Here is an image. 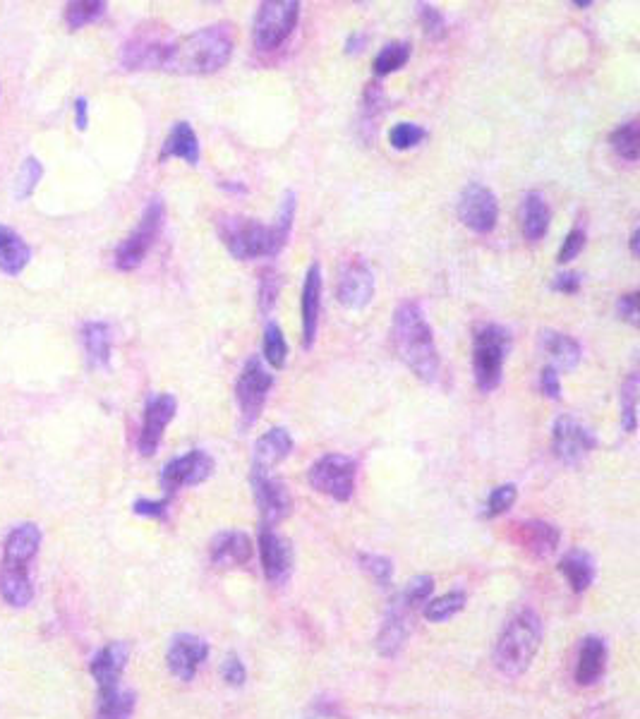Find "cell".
Wrapping results in <instances>:
<instances>
[{
  "instance_id": "cell-1",
  "label": "cell",
  "mask_w": 640,
  "mask_h": 719,
  "mask_svg": "<svg viewBox=\"0 0 640 719\" xmlns=\"http://www.w3.org/2000/svg\"><path fill=\"white\" fill-rule=\"evenodd\" d=\"M235 34L228 22H216L168 44L161 70L173 75H214L233 58Z\"/></svg>"
},
{
  "instance_id": "cell-2",
  "label": "cell",
  "mask_w": 640,
  "mask_h": 719,
  "mask_svg": "<svg viewBox=\"0 0 640 719\" xmlns=\"http://www.w3.org/2000/svg\"><path fill=\"white\" fill-rule=\"evenodd\" d=\"M394 346L408 370L422 382L432 384L439 377V350L434 343L432 326L422 312L420 302L406 300L394 312Z\"/></svg>"
},
{
  "instance_id": "cell-3",
  "label": "cell",
  "mask_w": 640,
  "mask_h": 719,
  "mask_svg": "<svg viewBox=\"0 0 640 719\" xmlns=\"http://www.w3.org/2000/svg\"><path fill=\"white\" fill-rule=\"evenodd\" d=\"M542 643V619L533 609L518 612L494 645V664L504 676L518 679L530 669Z\"/></svg>"
},
{
  "instance_id": "cell-4",
  "label": "cell",
  "mask_w": 640,
  "mask_h": 719,
  "mask_svg": "<svg viewBox=\"0 0 640 719\" xmlns=\"http://www.w3.org/2000/svg\"><path fill=\"white\" fill-rule=\"evenodd\" d=\"M216 233H219L223 247L231 252V257L240 259V262L276 257L288 243L276 233L274 223L267 226V223L250 219V216L221 214L216 219Z\"/></svg>"
},
{
  "instance_id": "cell-5",
  "label": "cell",
  "mask_w": 640,
  "mask_h": 719,
  "mask_svg": "<svg viewBox=\"0 0 640 719\" xmlns=\"http://www.w3.org/2000/svg\"><path fill=\"white\" fill-rule=\"evenodd\" d=\"M511 334L499 324H480L473 334V374L482 394L501 384L504 362L509 358Z\"/></svg>"
},
{
  "instance_id": "cell-6",
  "label": "cell",
  "mask_w": 640,
  "mask_h": 719,
  "mask_svg": "<svg viewBox=\"0 0 640 719\" xmlns=\"http://www.w3.org/2000/svg\"><path fill=\"white\" fill-rule=\"evenodd\" d=\"M163 221H166V204L163 199L154 197L152 202L147 204V209L142 211L137 226L128 233V238L123 240L113 252V264H116L118 271H135L140 264L147 259L149 250H152L156 238H159Z\"/></svg>"
},
{
  "instance_id": "cell-7",
  "label": "cell",
  "mask_w": 640,
  "mask_h": 719,
  "mask_svg": "<svg viewBox=\"0 0 640 719\" xmlns=\"http://www.w3.org/2000/svg\"><path fill=\"white\" fill-rule=\"evenodd\" d=\"M300 20L298 0H267L259 3L255 24H252V41L259 51H276L291 39Z\"/></svg>"
},
{
  "instance_id": "cell-8",
  "label": "cell",
  "mask_w": 640,
  "mask_h": 719,
  "mask_svg": "<svg viewBox=\"0 0 640 719\" xmlns=\"http://www.w3.org/2000/svg\"><path fill=\"white\" fill-rule=\"evenodd\" d=\"M307 482L315 492L334 501H350L358 485V461L346 453H326L307 470Z\"/></svg>"
},
{
  "instance_id": "cell-9",
  "label": "cell",
  "mask_w": 640,
  "mask_h": 719,
  "mask_svg": "<svg viewBox=\"0 0 640 719\" xmlns=\"http://www.w3.org/2000/svg\"><path fill=\"white\" fill-rule=\"evenodd\" d=\"M271 386H274V374L264 367L262 358H257V355L247 358L238 379H235V403H238L243 430H250L262 418Z\"/></svg>"
},
{
  "instance_id": "cell-10",
  "label": "cell",
  "mask_w": 640,
  "mask_h": 719,
  "mask_svg": "<svg viewBox=\"0 0 640 719\" xmlns=\"http://www.w3.org/2000/svg\"><path fill=\"white\" fill-rule=\"evenodd\" d=\"M458 219L473 233L487 235L497 228L499 199L482 183H470L463 187L458 197Z\"/></svg>"
},
{
  "instance_id": "cell-11",
  "label": "cell",
  "mask_w": 640,
  "mask_h": 719,
  "mask_svg": "<svg viewBox=\"0 0 640 719\" xmlns=\"http://www.w3.org/2000/svg\"><path fill=\"white\" fill-rule=\"evenodd\" d=\"M211 473H214V458L207 451L192 449L185 456L173 458V461L163 465L159 482L163 492L175 494L183 487L202 485V482L209 480Z\"/></svg>"
},
{
  "instance_id": "cell-12",
  "label": "cell",
  "mask_w": 640,
  "mask_h": 719,
  "mask_svg": "<svg viewBox=\"0 0 640 719\" xmlns=\"http://www.w3.org/2000/svg\"><path fill=\"white\" fill-rule=\"evenodd\" d=\"M597 439L590 427L578 422L571 415H559L552 425V449L554 456L566 465H578L590 451H595Z\"/></svg>"
},
{
  "instance_id": "cell-13",
  "label": "cell",
  "mask_w": 640,
  "mask_h": 719,
  "mask_svg": "<svg viewBox=\"0 0 640 719\" xmlns=\"http://www.w3.org/2000/svg\"><path fill=\"white\" fill-rule=\"evenodd\" d=\"M250 485L252 494H255L257 509L262 513L264 528L274 530V525L286 521L293 506L286 482L271 473H250Z\"/></svg>"
},
{
  "instance_id": "cell-14",
  "label": "cell",
  "mask_w": 640,
  "mask_h": 719,
  "mask_svg": "<svg viewBox=\"0 0 640 719\" xmlns=\"http://www.w3.org/2000/svg\"><path fill=\"white\" fill-rule=\"evenodd\" d=\"M175 410H178V401H175L173 394H154L147 398L142 430L140 437H137V451L142 456H154L163 439V432L175 418Z\"/></svg>"
},
{
  "instance_id": "cell-15",
  "label": "cell",
  "mask_w": 640,
  "mask_h": 719,
  "mask_svg": "<svg viewBox=\"0 0 640 719\" xmlns=\"http://www.w3.org/2000/svg\"><path fill=\"white\" fill-rule=\"evenodd\" d=\"M374 298V274L360 257L348 259L338 276L336 300L346 310H365Z\"/></svg>"
},
{
  "instance_id": "cell-16",
  "label": "cell",
  "mask_w": 640,
  "mask_h": 719,
  "mask_svg": "<svg viewBox=\"0 0 640 719\" xmlns=\"http://www.w3.org/2000/svg\"><path fill=\"white\" fill-rule=\"evenodd\" d=\"M259 557H262L264 576L271 585L288 583L295 569V552L288 537L264 528L259 535Z\"/></svg>"
},
{
  "instance_id": "cell-17",
  "label": "cell",
  "mask_w": 640,
  "mask_h": 719,
  "mask_svg": "<svg viewBox=\"0 0 640 719\" xmlns=\"http://www.w3.org/2000/svg\"><path fill=\"white\" fill-rule=\"evenodd\" d=\"M168 44L171 41L163 39V36L149 32V29H140V32L130 36V41L120 51V65L125 70H161Z\"/></svg>"
},
{
  "instance_id": "cell-18",
  "label": "cell",
  "mask_w": 640,
  "mask_h": 719,
  "mask_svg": "<svg viewBox=\"0 0 640 719\" xmlns=\"http://www.w3.org/2000/svg\"><path fill=\"white\" fill-rule=\"evenodd\" d=\"M207 657H209V645L204 643L202 638L190 636V633H180V636H175L171 640L166 662L175 679L192 681L197 676L199 667L207 662Z\"/></svg>"
},
{
  "instance_id": "cell-19",
  "label": "cell",
  "mask_w": 640,
  "mask_h": 719,
  "mask_svg": "<svg viewBox=\"0 0 640 719\" xmlns=\"http://www.w3.org/2000/svg\"><path fill=\"white\" fill-rule=\"evenodd\" d=\"M322 267L319 262L310 264L303 283V298H300V312H303V348L310 350L317 341L319 314H322Z\"/></svg>"
},
{
  "instance_id": "cell-20",
  "label": "cell",
  "mask_w": 640,
  "mask_h": 719,
  "mask_svg": "<svg viewBox=\"0 0 640 719\" xmlns=\"http://www.w3.org/2000/svg\"><path fill=\"white\" fill-rule=\"evenodd\" d=\"M255 554L250 535L243 530H223V533L214 535L209 545V559L216 569H238L245 566L247 561Z\"/></svg>"
},
{
  "instance_id": "cell-21",
  "label": "cell",
  "mask_w": 640,
  "mask_h": 719,
  "mask_svg": "<svg viewBox=\"0 0 640 719\" xmlns=\"http://www.w3.org/2000/svg\"><path fill=\"white\" fill-rule=\"evenodd\" d=\"M128 657H130L128 643H120V640H116V643H108L106 648L96 652L89 672H92L96 686H99V693L120 688V676L125 672Z\"/></svg>"
},
{
  "instance_id": "cell-22",
  "label": "cell",
  "mask_w": 640,
  "mask_h": 719,
  "mask_svg": "<svg viewBox=\"0 0 640 719\" xmlns=\"http://www.w3.org/2000/svg\"><path fill=\"white\" fill-rule=\"evenodd\" d=\"M41 530L36 523H20L10 530L3 545V564L12 569H29V561L39 554Z\"/></svg>"
},
{
  "instance_id": "cell-23",
  "label": "cell",
  "mask_w": 640,
  "mask_h": 719,
  "mask_svg": "<svg viewBox=\"0 0 640 719\" xmlns=\"http://www.w3.org/2000/svg\"><path fill=\"white\" fill-rule=\"evenodd\" d=\"M293 451V437L286 427H271L255 444L252 456V473H271L276 465L286 461Z\"/></svg>"
},
{
  "instance_id": "cell-24",
  "label": "cell",
  "mask_w": 640,
  "mask_h": 719,
  "mask_svg": "<svg viewBox=\"0 0 640 719\" xmlns=\"http://www.w3.org/2000/svg\"><path fill=\"white\" fill-rule=\"evenodd\" d=\"M413 631V612H408L401 602H391L389 612L377 636V650L384 657H396Z\"/></svg>"
},
{
  "instance_id": "cell-25",
  "label": "cell",
  "mask_w": 640,
  "mask_h": 719,
  "mask_svg": "<svg viewBox=\"0 0 640 719\" xmlns=\"http://www.w3.org/2000/svg\"><path fill=\"white\" fill-rule=\"evenodd\" d=\"M549 223H552V209H549L545 195L537 190L525 192L521 202V228L525 238L530 243L542 240L549 231Z\"/></svg>"
},
{
  "instance_id": "cell-26",
  "label": "cell",
  "mask_w": 640,
  "mask_h": 719,
  "mask_svg": "<svg viewBox=\"0 0 640 719\" xmlns=\"http://www.w3.org/2000/svg\"><path fill=\"white\" fill-rule=\"evenodd\" d=\"M199 154H202V151H199V137L195 128H192L187 120H180V123H175L171 132H168L159 161L183 159L187 166H197Z\"/></svg>"
},
{
  "instance_id": "cell-27",
  "label": "cell",
  "mask_w": 640,
  "mask_h": 719,
  "mask_svg": "<svg viewBox=\"0 0 640 719\" xmlns=\"http://www.w3.org/2000/svg\"><path fill=\"white\" fill-rule=\"evenodd\" d=\"M607 669V645L597 636L583 638L576 662V681L581 686H593Z\"/></svg>"
},
{
  "instance_id": "cell-28",
  "label": "cell",
  "mask_w": 640,
  "mask_h": 719,
  "mask_svg": "<svg viewBox=\"0 0 640 719\" xmlns=\"http://www.w3.org/2000/svg\"><path fill=\"white\" fill-rule=\"evenodd\" d=\"M32 259V247L24 243L20 233L10 226H0V271L8 276H20Z\"/></svg>"
},
{
  "instance_id": "cell-29",
  "label": "cell",
  "mask_w": 640,
  "mask_h": 719,
  "mask_svg": "<svg viewBox=\"0 0 640 719\" xmlns=\"http://www.w3.org/2000/svg\"><path fill=\"white\" fill-rule=\"evenodd\" d=\"M542 346H545L549 358H552L554 370H576L578 362L583 358L581 343L569 334H561V331H542Z\"/></svg>"
},
{
  "instance_id": "cell-30",
  "label": "cell",
  "mask_w": 640,
  "mask_h": 719,
  "mask_svg": "<svg viewBox=\"0 0 640 719\" xmlns=\"http://www.w3.org/2000/svg\"><path fill=\"white\" fill-rule=\"evenodd\" d=\"M82 346L84 353H87L89 362L94 367H106L111 365V353H113V331L111 324L106 322H87L82 326Z\"/></svg>"
},
{
  "instance_id": "cell-31",
  "label": "cell",
  "mask_w": 640,
  "mask_h": 719,
  "mask_svg": "<svg viewBox=\"0 0 640 719\" xmlns=\"http://www.w3.org/2000/svg\"><path fill=\"white\" fill-rule=\"evenodd\" d=\"M0 595L10 607H29L34 600V585L29 578V569H12L0 566Z\"/></svg>"
},
{
  "instance_id": "cell-32",
  "label": "cell",
  "mask_w": 640,
  "mask_h": 719,
  "mask_svg": "<svg viewBox=\"0 0 640 719\" xmlns=\"http://www.w3.org/2000/svg\"><path fill=\"white\" fill-rule=\"evenodd\" d=\"M518 533H521V540L528 552H533L535 557H549L554 549L559 547L561 533L557 525L547 521H528L518 525Z\"/></svg>"
},
{
  "instance_id": "cell-33",
  "label": "cell",
  "mask_w": 640,
  "mask_h": 719,
  "mask_svg": "<svg viewBox=\"0 0 640 719\" xmlns=\"http://www.w3.org/2000/svg\"><path fill=\"white\" fill-rule=\"evenodd\" d=\"M559 571L569 580L573 592H585L595 580V561L583 549H571L559 561Z\"/></svg>"
},
{
  "instance_id": "cell-34",
  "label": "cell",
  "mask_w": 640,
  "mask_h": 719,
  "mask_svg": "<svg viewBox=\"0 0 640 719\" xmlns=\"http://www.w3.org/2000/svg\"><path fill=\"white\" fill-rule=\"evenodd\" d=\"M135 712V693L113 688V691L99 693V708L96 719H130Z\"/></svg>"
},
{
  "instance_id": "cell-35",
  "label": "cell",
  "mask_w": 640,
  "mask_h": 719,
  "mask_svg": "<svg viewBox=\"0 0 640 719\" xmlns=\"http://www.w3.org/2000/svg\"><path fill=\"white\" fill-rule=\"evenodd\" d=\"M468 597L466 592L456 590V592H446L442 597H434L425 604V619L432 621V624H442V621L454 619V616L466 607Z\"/></svg>"
},
{
  "instance_id": "cell-36",
  "label": "cell",
  "mask_w": 640,
  "mask_h": 719,
  "mask_svg": "<svg viewBox=\"0 0 640 719\" xmlns=\"http://www.w3.org/2000/svg\"><path fill=\"white\" fill-rule=\"evenodd\" d=\"M609 144H612L614 154L621 156V159L629 161V163H636L638 147H640L638 120H629V123L619 125V128L609 135Z\"/></svg>"
},
{
  "instance_id": "cell-37",
  "label": "cell",
  "mask_w": 640,
  "mask_h": 719,
  "mask_svg": "<svg viewBox=\"0 0 640 719\" xmlns=\"http://www.w3.org/2000/svg\"><path fill=\"white\" fill-rule=\"evenodd\" d=\"M106 8L108 5L104 0H77V3H70L65 8V24L75 32V29H82L87 24L101 20L106 15Z\"/></svg>"
},
{
  "instance_id": "cell-38",
  "label": "cell",
  "mask_w": 640,
  "mask_h": 719,
  "mask_svg": "<svg viewBox=\"0 0 640 719\" xmlns=\"http://www.w3.org/2000/svg\"><path fill=\"white\" fill-rule=\"evenodd\" d=\"M408 58H410V44H406V41H391V44H386L382 51L377 53V58H374V75L377 77L391 75V72L401 70L403 65L408 63Z\"/></svg>"
},
{
  "instance_id": "cell-39",
  "label": "cell",
  "mask_w": 640,
  "mask_h": 719,
  "mask_svg": "<svg viewBox=\"0 0 640 719\" xmlns=\"http://www.w3.org/2000/svg\"><path fill=\"white\" fill-rule=\"evenodd\" d=\"M288 358V343L283 336V329L276 322H267L264 326V360L269 362L274 370H283Z\"/></svg>"
},
{
  "instance_id": "cell-40",
  "label": "cell",
  "mask_w": 640,
  "mask_h": 719,
  "mask_svg": "<svg viewBox=\"0 0 640 719\" xmlns=\"http://www.w3.org/2000/svg\"><path fill=\"white\" fill-rule=\"evenodd\" d=\"M434 590V578L432 576H415L410 583L396 595V602H401L408 612H418L420 607H425L430 602Z\"/></svg>"
},
{
  "instance_id": "cell-41",
  "label": "cell",
  "mask_w": 640,
  "mask_h": 719,
  "mask_svg": "<svg viewBox=\"0 0 640 719\" xmlns=\"http://www.w3.org/2000/svg\"><path fill=\"white\" fill-rule=\"evenodd\" d=\"M41 178H44V166H41V161L36 159V156H27L20 166V173H17L15 199H20L22 202V199L32 197Z\"/></svg>"
},
{
  "instance_id": "cell-42",
  "label": "cell",
  "mask_w": 640,
  "mask_h": 719,
  "mask_svg": "<svg viewBox=\"0 0 640 719\" xmlns=\"http://www.w3.org/2000/svg\"><path fill=\"white\" fill-rule=\"evenodd\" d=\"M281 293V276L276 269H264L262 271V279H259V288H257V302H259V312L264 317H269L274 312L276 300H279Z\"/></svg>"
},
{
  "instance_id": "cell-43",
  "label": "cell",
  "mask_w": 640,
  "mask_h": 719,
  "mask_svg": "<svg viewBox=\"0 0 640 719\" xmlns=\"http://www.w3.org/2000/svg\"><path fill=\"white\" fill-rule=\"evenodd\" d=\"M636 410H638V374H629L621 384V425L626 432H636Z\"/></svg>"
},
{
  "instance_id": "cell-44",
  "label": "cell",
  "mask_w": 640,
  "mask_h": 719,
  "mask_svg": "<svg viewBox=\"0 0 640 719\" xmlns=\"http://www.w3.org/2000/svg\"><path fill=\"white\" fill-rule=\"evenodd\" d=\"M418 15H420V24L425 29V34L430 36L434 41H442L446 34H449V24H446L444 12L437 8V5L430 3H418Z\"/></svg>"
},
{
  "instance_id": "cell-45",
  "label": "cell",
  "mask_w": 640,
  "mask_h": 719,
  "mask_svg": "<svg viewBox=\"0 0 640 719\" xmlns=\"http://www.w3.org/2000/svg\"><path fill=\"white\" fill-rule=\"evenodd\" d=\"M427 137V130L415 123H396L389 132V142L396 151L415 149Z\"/></svg>"
},
{
  "instance_id": "cell-46",
  "label": "cell",
  "mask_w": 640,
  "mask_h": 719,
  "mask_svg": "<svg viewBox=\"0 0 640 719\" xmlns=\"http://www.w3.org/2000/svg\"><path fill=\"white\" fill-rule=\"evenodd\" d=\"M516 497H518V489H516V485H511V482L509 485L494 487L492 492H489L485 518H497V516H501V513L509 511L511 506L516 504Z\"/></svg>"
},
{
  "instance_id": "cell-47",
  "label": "cell",
  "mask_w": 640,
  "mask_h": 719,
  "mask_svg": "<svg viewBox=\"0 0 640 719\" xmlns=\"http://www.w3.org/2000/svg\"><path fill=\"white\" fill-rule=\"evenodd\" d=\"M360 566L362 571L370 573L382 588H386L391 576H394V564H391V559L379 557V554H360Z\"/></svg>"
},
{
  "instance_id": "cell-48",
  "label": "cell",
  "mask_w": 640,
  "mask_h": 719,
  "mask_svg": "<svg viewBox=\"0 0 640 719\" xmlns=\"http://www.w3.org/2000/svg\"><path fill=\"white\" fill-rule=\"evenodd\" d=\"M583 247H585V231L583 228H571L569 235L564 238V243H561V247H559L557 262L559 264L573 262V259L581 255Z\"/></svg>"
},
{
  "instance_id": "cell-49",
  "label": "cell",
  "mask_w": 640,
  "mask_h": 719,
  "mask_svg": "<svg viewBox=\"0 0 640 719\" xmlns=\"http://www.w3.org/2000/svg\"><path fill=\"white\" fill-rule=\"evenodd\" d=\"M221 674H223V681L233 688H240L247 679V669H245V664L240 662L238 655L226 657V662H223V667H221Z\"/></svg>"
},
{
  "instance_id": "cell-50",
  "label": "cell",
  "mask_w": 640,
  "mask_h": 719,
  "mask_svg": "<svg viewBox=\"0 0 640 719\" xmlns=\"http://www.w3.org/2000/svg\"><path fill=\"white\" fill-rule=\"evenodd\" d=\"M132 511H135L137 516H144V518H166V513H168V501L137 499L135 504H132Z\"/></svg>"
},
{
  "instance_id": "cell-51",
  "label": "cell",
  "mask_w": 640,
  "mask_h": 719,
  "mask_svg": "<svg viewBox=\"0 0 640 719\" xmlns=\"http://www.w3.org/2000/svg\"><path fill=\"white\" fill-rule=\"evenodd\" d=\"M540 389H542V394H545L547 398H552V401H559V398H561L559 374L552 365H547L545 370L540 372Z\"/></svg>"
},
{
  "instance_id": "cell-52",
  "label": "cell",
  "mask_w": 640,
  "mask_h": 719,
  "mask_svg": "<svg viewBox=\"0 0 640 719\" xmlns=\"http://www.w3.org/2000/svg\"><path fill=\"white\" fill-rule=\"evenodd\" d=\"M617 310L621 314V319L638 326V290H631V293L621 295L617 302Z\"/></svg>"
},
{
  "instance_id": "cell-53",
  "label": "cell",
  "mask_w": 640,
  "mask_h": 719,
  "mask_svg": "<svg viewBox=\"0 0 640 719\" xmlns=\"http://www.w3.org/2000/svg\"><path fill=\"white\" fill-rule=\"evenodd\" d=\"M581 283H583V276H581V274H576V271H564V274L554 276L552 288L559 290V293H569V295H573V293H578V288H581Z\"/></svg>"
},
{
  "instance_id": "cell-54",
  "label": "cell",
  "mask_w": 640,
  "mask_h": 719,
  "mask_svg": "<svg viewBox=\"0 0 640 719\" xmlns=\"http://www.w3.org/2000/svg\"><path fill=\"white\" fill-rule=\"evenodd\" d=\"M89 125V101L80 96L75 99V128L77 130H87Z\"/></svg>"
},
{
  "instance_id": "cell-55",
  "label": "cell",
  "mask_w": 640,
  "mask_h": 719,
  "mask_svg": "<svg viewBox=\"0 0 640 719\" xmlns=\"http://www.w3.org/2000/svg\"><path fill=\"white\" fill-rule=\"evenodd\" d=\"M365 41H367V36H365V34H355V36H350L348 44H346V51H348V53H360V51H362V46H365Z\"/></svg>"
},
{
  "instance_id": "cell-56",
  "label": "cell",
  "mask_w": 640,
  "mask_h": 719,
  "mask_svg": "<svg viewBox=\"0 0 640 719\" xmlns=\"http://www.w3.org/2000/svg\"><path fill=\"white\" fill-rule=\"evenodd\" d=\"M638 235H640L638 228H633V233H631V255L633 257H638Z\"/></svg>"
},
{
  "instance_id": "cell-57",
  "label": "cell",
  "mask_w": 640,
  "mask_h": 719,
  "mask_svg": "<svg viewBox=\"0 0 640 719\" xmlns=\"http://www.w3.org/2000/svg\"><path fill=\"white\" fill-rule=\"evenodd\" d=\"M573 5H576V8H590L593 0H573Z\"/></svg>"
}]
</instances>
